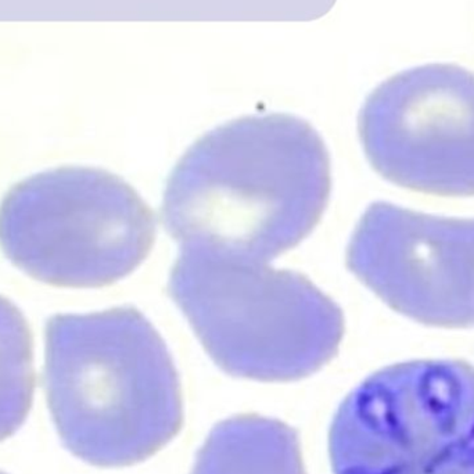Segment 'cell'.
Wrapping results in <instances>:
<instances>
[{"label": "cell", "mask_w": 474, "mask_h": 474, "mask_svg": "<svg viewBox=\"0 0 474 474\" xmlns=\"http://www.w3.org/2000/svg\"><path fill=\"white\" fill-rule=\"evenodd\" d=\"M157 231L151 208L120 176L61 167L15 184L0 202V247L31 278L103 287L132 274Z\"/></svg>", "instance_id": "277c9868"}, {"label": "cell", "mask_w": 474, "mask_h": 474, "mask_svg": "<svg viewBox=\"0 0 474 474\" xmlns=\"http://www.w3.org/2000/svg\"><path fill=\"white\" fill-rule=\"evenodd\" d=\"M191 474H307L296 428L258 415L219 421L197 452Z\"/></svg>", "instance_id": "ba28073f"}, {"label": "cell", "mask_w": 474, "mask_h": 474, "mask_svg": "<svg viewBox=\"0 0 474 474\" xmlns=\"http://www.w3.org/2000/svg\"><path fill=\"white\" fill-rule=\"evenodd\" d=\"M45 387L67 449L100 467L149 459L180 430L171 352L136 308L59 314L46 323Z\"/></svg>", "instance_id": "7a4b0ae2"}, {"label": "cell", "mask_w": 474, "mask_h": 474, "mask_svg": "<svg viewBox=\"0 0 474 474\" xmlns=\"http://www.w3.org/2000/svg\"><path fill=\"white\" fill-rule=\"evenodd\" d=\"M372 167L398 186L474 196V73L423 64L381 82L358 120Z\"/></svg>", "instance_id": "8992f818"}, {"label": "cell", "mask_w": 474, "mask_h": 474, "mask_svg": "<svg viewBox=\"0 0 474 474\" xmlns=\"http://www.w3.org/2000/svg\"><path fill=\"white\" fill-rule=\"evenodd\" d=\"M347 267L406 318L435 328L474 326V218L373 202L351 236Z\"/></svg>", "instance_id": "52a82bcc"}, {"label": "cell", "mask_w": 474, "mask_h": 474, "mask_svg": "<svg viewBox=\"0 0 474 474\" xmlns=\"http://www.w3.org/2000/svg\"><path fill=\"white\" fill-rule=\"evenodd\" d=\"M333 474H474V366L417 359L383 368L340 404Z\"/></svg>", "instance_id": "5b68a950"}, {"label": "cell", "mask_w": 474, "mask_h": 474, "mask_svg": "<svg viewBox=\"0 0 474 474\" xmlns=\"http://www.w3.org/2000/svg\"><path fill=\"white\" fill-rule=\"evenodd\" d=\"M32 336L23 312L0 296V441L26 421L34 398Z\"/></svg>", "instance_id": "9c48e42d"}, {"label": "cell", "mask_w": 474, "mask_h": 474, "mask_svg": "<svg viewBox=\"0 0 474 474\" xmlns=\"http://www.w3.org/2000/svg\"><path fill=\"white\" fill-rule=\"evenodd\" d=\"M330 189L326 144L307 121L243 117L187 149L168 178L161 215L180 250L267 264L315 229Z\"/></svg>", "instance_id": "6da1fadb"}, {"label": "cell", "mask_w": 474, "mask_h": 474, "mask_svg": "<svg viewBox=\"0 0 474 474\" xmlns=\"http://www.w3.org/2000/svg\"><path fill=\"white\" fill-rule=\"evenodd\" d=\"M0 474H6V473H2V471H0Z\"/></svg>", "instance_id": "30bf717a"}, {"label": "cell", "mask_w": 474, "mask_h": 474, "mask_svg": "<svg viewBox=\"0 0 474 474\" xmlns=\"http://www.w3.org/2000/svg\"><path fill=\"white\" fill-rule=\"evenodd\" d=\"M168 293L219 369L233 377L294 381L332 361L341 308L307 276L180 250Z\"/></svg>", "instance_id": "3957f363"}]
</instances>
